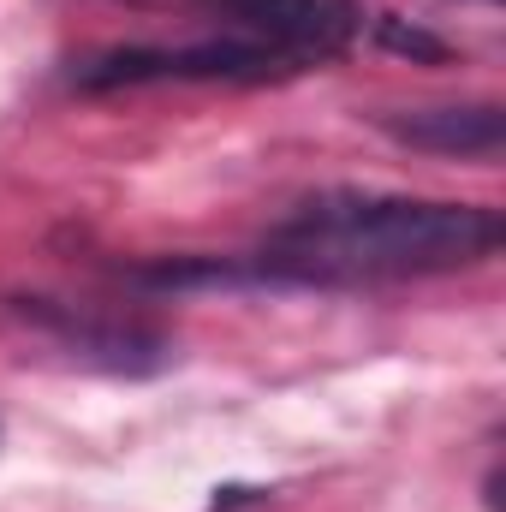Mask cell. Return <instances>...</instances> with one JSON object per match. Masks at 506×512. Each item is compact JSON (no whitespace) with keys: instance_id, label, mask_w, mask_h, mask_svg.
<instances>
[{"instance_id":"3","label":"cell","mask_w":506,"mask_h":512,"mask_svg":"<svg viewBox=\"0 0 506 512\" xmlns=\"http://www.w3.org/2000/svg\"><path fill=\"white\" fill-rule=\"evenodd\" d=\"M245 42L280 54V60H310V54H334L352 30V12L340 0H215Z\"/></svg>"},{"instance_id":"1","label":"cell","mask_w":506,"mask_h":512,"mask_svg":"<svg viewBox=\"0 0 506 512\" xmlns=\"http://www.w3.org/2000/svg\"><path fill=\"white\" fill-rule=\"evenodd\" d=\"M501 251V215L483 203H429L387 191H322L298 203L256 256L274 286H346L453 274Z\"/></svg>"},{"instance_id":"2","label":"cell","mask_w":506,"mask_h":512,"mask_svg":"<svg viewBox=\"0 0 506 512\" xmlns=\"http://www.w3.org/2000/svg\"><path fill=\"white\" fill-rule=\"evenodd\" d=\"M274 66H286L280 54L256 48L245 36L233 42H191V48H120V54H102L78 72L84 90H108V84H161V78H227V84H251L268 78Z\"/></svg>"},{"instance_id":"4","label":"cell","mask_w":506,"mask_h":512,"mask_svg":"<svg viewBox=\"0 0 506 512\" xmlns=\"http://www.w3.org/2000/svg\"><path fill=\"white\" fill-rule=\"evenodd\" d=\"M381 131L411 143V149H435V155H501L506 120L501 108L477 102V108H411V114H381Z\"/></svg>"}]
</instances>
